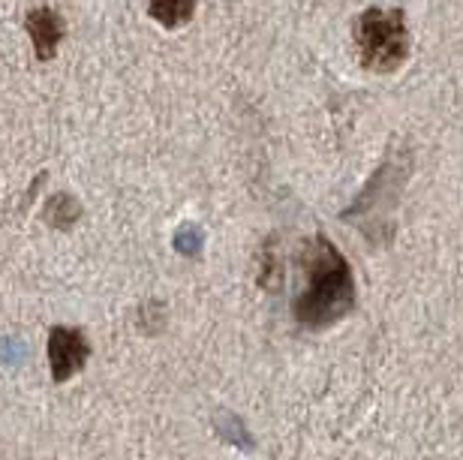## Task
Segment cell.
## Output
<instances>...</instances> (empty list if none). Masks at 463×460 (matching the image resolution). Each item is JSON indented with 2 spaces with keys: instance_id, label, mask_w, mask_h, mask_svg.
<instances>
[{
  "instance_id": "1",
  "label": "cell",
  "mask_w": 463,
  "mask_h": 460,
  "mask_svg": "<svg viewBox=\"0 0 463 460\" xmlns=\"http://www.w3.org/2000/svg\"><path fill=\"white\" fill-rule=\"evenodd\" d=\"M355 305V283L340 250L326 238L313 241L307 253V289L295 301V316L307 328H326L346 316Z\"/></svg>"
},
{
  "instance_id": "2",
  "label": "cell",
  "mask_w": 463,
  "mask_h": 460,
  "mask_svg": "<svg viewBox=\"0 0 463 460\" xmlns=\"http://www.w3.org/2000/svg\"><path fill=\"white\" fill-rule=\"evenodd\" d=\"M355 40L361 61L367 70L392 72L406 61V49H410V36H406V22L401 9H367L358 18Z\"/></svg>"
},
{
  "instance_id": "3",
  "label": "cell",
  "mask_w": 463,
  "mask_h": 460,
  "mask_svg": "<svg viewBox=\"0 0 463 460\" xmlns=\"http://www.w3.org/2000/svg\"><path fill=\"white\" fill-rule=\"evenodd\" d=\"M90 355L88 340L72 328H52L49 334V361H52V376L58 382L70 380L72 373H79L85 367Z\"/></svg>"
},
{
  "instance_id": "4",
  "label": "cell",
  "mask_w": 463,
  "mask_h": 460,
  "mask_svg": "<svg viewBox=\"0 0 463 460\" xmlns=\"http://www.w3.org/2000/svg\"><path fill=\"white\" fill-rule=\"evenodd\" d=\"M27 33H31V42H33V52L40 61H52L54 52H58V42L63 40V24L61 13L54 6H36L31 15H27Z\"/></svg>"
},
{
  "instance_id": "5",
  "label": "cell",
  "mask_w": 463,
  "mask_h": 460,
  "mask_svg": "<svg viewBox=\"0 0 463 460\" xmlns=\"http://www.w3.org/2000/svg\"><path fill=\"white\" fill-rule=\"evenodd\" d=\"M196 0H151V15L163 27H181L193 18Z\"/></svg>"
},
{
  "instance_id": "6",
  "label": "cell",
  "mask_w": 463,
  "mask_h": 460,
  "mask_svg": "<svg viewBox=\"0 0 463 460\" xmlns=\"http://www.w3.org/2000/svg\"><path fill=\"white\" fill-rule=\"evenodd\" d=\"M76 217H79V205H76V199H72V196H54L49 202V220L58 229L70 226Z\"/></svg>"
},
{
  "instance_id": "7",
  "label": "cell",
  "mask_w": 463,
  "mask_h": 460,
  "mask_svg": "<svg viewBox=\"0 0 463 460\" xmlns=\"http://www.w3.org/2000/svg\"><path fill=\"white\" fill-rule=\"evenodd\" d=\"M202 241H205V235H202V229L196 226H184L178 229V235H175V247L187 256H196L202 250Z\"/></svg>"
},
{
  "instance_id": "8",
  "label": "cell",
  "mask_w": 463,
  "mask_h": 460,
  "mask_svg": "<svg viewBox=\"0 0 463 460\" xmlns=\"http://www.w3.org/2000/svg\"><path fill=\"white\" fill-rule=\"evenodd\" d=\"M217 427L223 430L226 437H238V443H241V446H250V437H247V430L241 427V421H238L235 416H232L229 421H223V418H220V421H217Z\"/></svg>"
}]
</instances>
